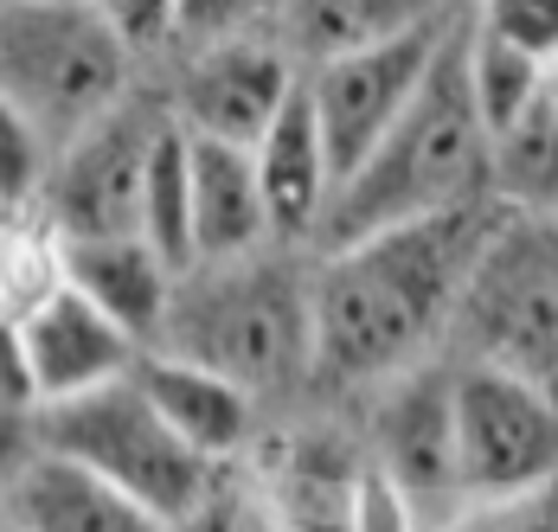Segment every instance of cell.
<instances>
[{"mask_svg": "<svg viewBox=\"0 0 558 532\" xmlns=\"http://www.w3.org/2000/svg\"><path fill=\"white\" fill-rule=\"evenodd\" d=\"M495 200L507 213L558 218V116L546 97L495 142Z\"/></svg>", "mask_w": 558, "mask_h": 532, "instance_id": "obj_21", "label": "cell"}, {"mask_svg": "<svg viewBox=\"0 0 558 532\" xmlns=\"http://www.w3.org/2000/svg\"><path fill=\"white\" fill-rule=\"evenodd\" d=\"M142 238L161 251L173 276L199 269V244H193V135L180 129V116L161 122L155 148H148V173H142Z\"/></svg>", "mask_w": 558, "mask_h": 532, "instance_id": "obj_19", "label": "cell"}, {"mask_svg": "<svg viewBox=\"0 0 558 532\" xmlns=\"http://www.w3.org/2000/svg\"><path fill=\"white\" fill-rule=\"evenodd\" d=\"M135 52H155L173 39V0H90Z\"/></svg>", "mask_w": 558, "mask_h": 532, "instance_id": "obj_28", "label": "cell"}, {"mask_svg": "<svg viewBox=\"0 0 558 532\" xmlns=\"http://www.w3.org/2000/svg\"><path fill=\"white\" fill-rule=\"evenodd\" d=\"M193 244H199V264L257 257V251L277 244L264 173H257V148L193 135Z\"/></svg>", "mask_w": 558, "mask_h": 532, "instance_id": "obj_14", "label": "cell"}, {"mask_svg": "<svg viewBox=\"0 0 558 532\" xmlns=\"http://www.w3.org/2000/svg\"><path fill=\"white\" fill-rule=\"evenodd\" d=\"M0 513L26 532H173L135 494H122L116 481L90 475L84 462H71L58 449H46L26 475L7 487Z\"/></svg>", "mask_w": 558, "mask_h": 532, "instance_id": "obj_15", "label": "cell"}, {"mask_svg": "<svg viewBox=\"0 0 558 532\" xmlns=\"http://www.w3.org/2000/svg\"><path fill=\"white\" fill-rule=\"evenodd\" d=\"M257 173H264V200H270V225L277 244H315L322 218L335 206V160H328V135L308 97V77L295 84V97L257 142Z\"/></svg>", "mask_w": 558, "mask_h": 532, "instance_id": "obj_13", "label": "cell"}, {"mask_svg": "<svg viewBox=\"0 0 558 532\" xmlns=\"http://www.w3.org/2000/svg\"><path fill=\"white\" fill-rule=\"evenodd\" d=\"M373 462L398 475V487L424 507L430 532L462 513V469H456V366H411L386 378V404L373 430Z\"/></svg>", "mask_w": 558, "mask_h": 532, "instance_id": "obj_11", "label": "cell"}, {"mask_svg": "<svg viewBox=\"0 0 558 532\" xmlns=\"http://www.w3.org/2000/svg\"><path fill=\"white\" fill-rule=\"evenodd\" d=\"M282 20H289V0H173V39H186V46L282 33Z\"/></svg>", "mask_w": 558, "mask_h": 532, "instance_id": "obj_23", "label": "cell"}, {"mask_svg": "<svg viewBox=\"0 0 558 532\" xmlns=\"http://www.w3.org/2000/svg\"><path fill=\"white\" fill-rule=\"evenodd\" d=\"M546 104H553V116H558V58L546 64Z\"/></svg>", "mask_w": 558, "mask_h": 532, "instance_id": "obj_29", "label": "cell"}, {"mask_svg": "<svg viewBox=\"0 0 558 532\" xmlns=\"http://www.w3.org/2000/svg\"><path fill=\"white\" fill-rule=\"evenodd\" d=\"M39 456H46L39 404H26V398H0V500H7V487L26 475Z\"/></svg>", "mask_w": 558, "mask_h": 532, "instance_id": "obj_27", "label": "cell"}, {"mask_svg": "<svg viewBox=\"0 0 558 532\" xmlns=\"http://www.w3.org/2000/svg\"><path fill=\"white\" fill-rule=\"evenodd\" d=\"M295 84H302V64L282 46V33L213 39V46L186 52L180 90H173V116L193 135L257 148L264 129L282 116V104L295 97Z\"/></svg>", "mask_w": 558, "mask_h": 532, "instance_id": "obj_10", "label": "cell"}, {"mask_svg": "<svg viewBox=\"0 0 558 532\" xmlns=\"http://www.w3.org/2000/svg\"><path fill=\"white\" fill-rule=\"evenodd\" d=\"M437 20H449V0H289L282 46L308 71L322 58L366 52V46L404 39V33L437 26Z\"/></svg>", "mask_w": 558, "mask_h": 532, "instance_id": "obj_18", "label": "cell"}, {"mask_svg": "<svg viewBox=\"0 0 558 532\" xmlns=\"http://www.w3.org/2000/svg\"><path fill=\"white\" fill-rule=\"evenodd\" d=\"M546 507H553V487L520 494V500H469V507H462L456 520H444L437 532H558V520Z\"/></svg>", "mask_w": 558, "mask_h": 532, "instance_id": "obj_26", "label": "cell"}, {"mask_svg": "<svg viewBox=\"0 0 558 532\" xmlns=\"http://www.w3.org/2000/svg\"><path fill=\"white\" fill-rule=\"evenodd\" d=\"M135 385H142V391L155 398V411H161L193 449H206L213 462L238 456V449L251 443V398H257V391H244L238 378L213 373V366H199V360H180V353L148 347V353L135 360Z\"/></svg>", "mask_w": 558, "mask_h": 532, "instance_id": "obj_17", "label": "cell"}, {"mask_svg": "<svg viewBox=\"0 0 558 532\" xmlns=\"http://www.w3.org/2000/svg\"><path fill=\"white\" fill-rule=\"evenodd\" d=\"M462 64H469V90H475V109H482L495 142L546 97V64L533 52H520V46H507V39H495L469 13H462Z\"/></svg>", "mask_w": 558, "mask_h": 532, "instance_id": "obj_20", "label": "cell"}, {"mask_svg": "<svg viewBox=\"0 0 558 532\" xmlns=\"http://www.w3.org/2000/svg\"><path fill=\"white\" fill-rule=\"evenodd\" d=\"M0 532H26V527H13V520H7V513H0Z\"/></svg>", "mask_w": 558, "mask_h": 532, "instance_id": "obj_30", "label": "cell"}, {"mask_svg": "<svg viewBox=\"0 0 558 532\" xmlns=\"http://www.w3.org/2000/svg\"><path fill=\"white\" fill-rule=\"evenodd\" d=\"M347 532H430V520H424V507L398 487V475H386L379 462H360Z\"/></svg>", "mask_w": 558, "mask_h": 532, "instance_id": "obj_25", "label": "cell"}, {"mask_svg": "<svg viewBox=\"0 0 558 532\" xmlns=\"http://www.w3.org/2000/svg\"><path fill=\"white\" fill-rule=\"evenodd\" d=\"M462 13H449L437 26H417L404 39H386V46H366V52H340L308 64V97H315V116H322V135H328V160H335V186L353 180L373 148L398 129V116L411 109V97L424 90L430 64L444 52V39L456 33Z\"/></svg>", "mask_w": 558, "mask_h": 532, "instance_id": "obj_8", "label": "cell"}, {"mask_svg": "<svg viewBox=\"0 0 558 532\" xmlns=\"http://www.w3.org/2000/svg\"><path fill=\"white\" fill-rule=\"evenodd\" d=\"M52 142L20 104L0 97V213H26L52 180Z\"/></svg>", "mask_w": 558, "mask_h": 532, "instance_id": "obj_22", "label": "cell"}, {"mask_svg": "<svg viewBox=\"0 0 558 532\" xmlns=\"http://www.w3.org/2000/svg\"><path fill=\"white\" fill-rule=\"evenodd\" d=\"M469 20L488 26L495 39H507V46L533 52L539 64L558 58V0H475Z\"/></svg>", "mask_w": 558, "mask_h": 532, "instance_id": "obj_24", "label": "cell"}, {"mask_svg": "<svg viewBox=\"0 0 558 532\" xmlns=\"http://www.w3.org/2000/svg\"><path fill=\"white\" fill-rule=\"evenodd\" d=\"M475 200H495V135H488L475 90H469L462 20H456L424 90L398 116V129L373 148V160L353 180L335 186V206L322 218L315 244L322 251L360 244V238H379L391 225H417V218L456 213Z\"/></svg>", "mask_w": 558, "mask_h": 532, "instance_id": "obj_2", "label": "cell"}, {"mask_svg": "<svg viewBox=\"0 0 558 532\" xmlns=\"http://www.w3.org/2000/svg\"><path fill=\"white\" fill-rule=\"evenodd\" d=\"M456 469L469 500H520L558 487V391L507 366H456Z\"/></svg>", "mask_w": 558, "mask_h": 532, "instance_id": "obj_7", "label": "cell"}, {"mask_svg": "<svg viewBox=\"0 0 558 532\" xmlns=\"http://www.w3.org/2000/svg\"><path fill=\"white\" fill-rule=\"evenodd\" d=\"M129 64L135 46L90 0H0V97L26 109L52 148L129 97Z\"/></svg>", "mask_w": 558, "mask_h": 532, "instance_id": "obj_4", "label": "cell"}, {"mask_svg": "<svg viewBox=\"0 0 558 532\" xmlns=\"http://www.w3.org/2000/svg\"><path fill=\"white\" fill-rule=\"evenodd\" d=\"M46 449L84 462L90 475L116 481L122 494H135L148 513H161L168 527H186L213 507V456L193 449L180 430L155 411V398L129 378H110L97 391L39 404Z\"/></svg>", "mask_w": 558, "mask_h": 532, "instance_id": "obj_5", "label": "cell"}, {"mask_svg": "<svg viewBox=\"0 0 558 532\" xmlns=\"http://www.w3.org/2000/svg\"><path fill=\"white\" fill-rule=\"evenodd\" d=\"M173 109H142L122 104L97 116L90 129H77L52 155V180H46V206H52L58 238H129L142 231V173H148V148L161 135Z\"/></svg>", "mask_w": 558, "mask_h": 532, "instance_id": "obj_9", "label": "cell"}, {"mask_svg": "<svg viewBox=\"0 0 558 532\" xmlns=\"http://www.w3.org/2000/svg\"><path fill=\"white\" fill-rule=\"evenodd\" d=\"M501 213V200H475V206L322 251V264L308 269L315 373L347 378V385H386L424 366L430 347L449 340L462 289Z\"/></svg>", "mask_w": 558, "mask_h": 532, "instance_id": "obj_1", "label": "cell"}, {"mask_svg": "<svg viewBox=\"0 0 558 532\" xmlns=\"http://www.w3.org/2000/svg\"><path fill=\"white\" fill-rule=\"evenodd\" d=\"M449 334L469 360L558 391V218L501 213Z\"/></svg>", "mask_w": 558, "mask_h": 532, "instance_id": "obj_6", "label": "cell"}, {"mask_svg": "<svg viewBox=\"0 0 558 532\" xmlns=\"http://www.w3.org/2000/svg\"><path fill=\"white\" fill-rule=\"evenodd\" d=\"M58 269H64V282H77L97 309H110L142 347L161 340L180 276L161 264V251H155L142 231H129V238H58Z\"/></svg>", "mask_w": 558, "mask_h": 532, "instance_id": "obj_16", "label": "cell"}, {"mask_svg": "<svg viewBox=\"0 0 558 532\" xmlns=\"http://www.w3.org/2000/svg\"><path fill=\"white\" fill-rule=\"evenodd\" d=\"M155 347L238 378L244 391H277L315 373L308 276L270 264V251L186 269L173 282V309Z\"/></svg>", "mask_w": 558, "mask_h": 532, "instance_id": "obj_3", "label": "cell"}, {"mask_svg": "<svg viewBox=\"0 0 558 532\" xmlns=\"http://www.w3.org/2000/svg\"><path fill=\"white\" fill-rule=\"evenodd\" d=\"M20 347H26V373L39 404L58 398H77V391H97L110 378H129L142 360V340L97 309L77 282H52L33 309H20Z\"/></svg>", "mask_w": 558, "mask_h": 532, "instance_id": "obj_12", "label": "cell"}]
</instances>
